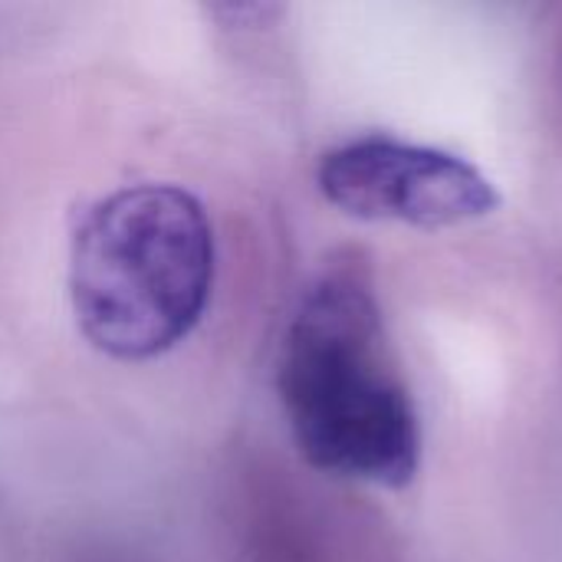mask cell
<instances>
[{
	"mask_svg": "<svg viewBox=\"0 0 562 562\" xmlns=\"http://www.w3.org/2000/svg\"><path fill=\"white\" fill-rule=\"evenodd\" d=\"M277 389L303 458L336 477L405 487L422 431L366 267L326 270L290 319Z\"/></svg>",
	"mask_w": 562,
	"mask_h": 562,
	"instance_id": "6da1fadb",
	"label": "cell"
},
{
	"mask_svg": "<svg viewBox=\"0 0 562 562\" xmlns=\"http://www.w3.org/2000/svg\"><path fill=\"white\" fill-rule=\"evenodd\" d=\"M214 237L198 198L138 184L102 198L79 224L69 300L82 336L115 359H151L201 319Z\"/></svg>",
	"mask_w": 562,
	"mask_h": 562,
	"instance_id": "7a4b0ae2",
	"label": "cell"
},
{
	"mask_svg": "<svg viewBox=\"0 0 562 562\" xmlns=\"http://www.w3.org/2000/svg\"><path fill=\"white\" fill-rule=\"evenodd\" d=\"M319 191L359 221L454 227L491 214L497 188L464 158L389 135L352 138L319 161Z\"/></svg>",
	"mask_w": 562,
	"mask_h": 562,
	"instance_id": "3957f363",
	"label": "cell"
}]
</instances>
